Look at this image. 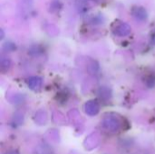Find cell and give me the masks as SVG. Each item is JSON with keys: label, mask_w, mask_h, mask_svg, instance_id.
I'll use <instances>...</instances> for the list:
<instances>
[{"label": "cell", "mask_w": 155, "mask_h": 154, "mask_svg": "<svg viewBox=\"0 0 155 154\" xmlns=\"http://www.w3.org/2000/svg\"><path fill=\"white\" fill-rule=\"evenodd\" d=\"M36 154H51V151L46 146H41L35 151Z\"/></svg>", "instance_id": "8"}, {"label": "cell", "mask_w": 155, "mask_h": 154, "mask_svg": "<svg viewBox=\"0 0 155 154\" xmlns=\"http://www.w3.org/2000/svg\"><path fill=\"white\" fill-rule=\"evenodd\" d=\"M6 154H18L16 152H8V153Z\"/></svg>", "instance_id": "11"}, {"label": "cell", "mask_w": 155, "mask_h": 154, "mask_svg": "<svg viewBox=\"0 0 155 154\" xmlns=\"http://www.w3.org/2000/svg\"><path fill=\"white\" fill-rule=\"evenodd\" d=\"M1 38H4V33H3V30H1Z\"/></svg>", "instance_id": "12"}, {"label": "cell", "mask_w": 155, "mask_h": 154, "mask_svg": "<svg viewBox=\"0 0 155 154\" xmlns=\"http://www.w3.org/2000/svg\"><path fill=\"white\" fill-rule=\"evenodd\" d=\"M99 95L101 98L109 99L111 97V91L107 87H101L99 89Z\"/></svg>", "instance_id": "6"}, {"label": "cell", "mask_w": 155, "mask_h": 154, "mask_svg": "<svg viewBox=\"0 0 155 154\" xmlns=\"http://www.w3.org/2000/svg\"><path fill=\"white\" fill-rule=\"evenodd\" d=\"M11 63H10V60L8 58H5V57H2L1 59V68L3 71H5L9 68Z\"/></svg>", "instance_id": "7"}, {"label": "cell", "mask_w": 155, "mask_h": 154, "mask_svg": "<svg viewBox=\"0 0 155 154\" xmlns=\"http://www.w3.org/2000/svg\"><path fill=\"white\" fill-rule=\"evenodd\" d=\"M151 41H152V43L155 44V30L153 31V33L152 34V38H151Z\"/></svg>", "instance_id": "10"}, {"label": "cell", "mask_w": 155, "mask_h": 154, "mask_svg": "<svg viewBox=\"0 0 155 154\" xmlns=\"http://www.w3.org/2000/svg\"><path fill=\"white\" fill-rule=\"evenodd\" d=\"M43 81L42 78L38 76H32L27 80V84L30 89L32 90H38L42 86Z\"/></svg>", "instance_id": "5"}, {"label": "cell", "mask_w": 155, "mask_h": 154, "mask_svg": "<svg viewBox=\"0 0 155 154\" xmlns=\"http://www.w3.org/2000/svg\"><path fill=\"white\" fill-rule=\"evenodd\" d=\"M132 31L131 26L126 24V23H120L117 24L114 29V34H116L117 36H121V37H124L130 34Z\"/></svg>", "instance_id": "1"}, {"label": "cell", "mask_w": 155, "mask_h": 154, "mask_svg": "<svg viewBox=\"0 0 155 154\" xmlns=\"http://www.w3.org/2000/svg\"><path fill=\"white\" fill-rule=\"evenodd\" d=\"M103 125L104 127L110 131V132H116L119 130L120 128V123L117 119H115L114 117H106L104 122H103Z\"/></svg>", "instance_id": "2"}, {"label": "cell", "mask_w": 155, "mask_h": 154, "mask_svg": "<svg viewBox=\"0 0 155 154\" xmlns=\"http://www.w3.org/2000/svg\"><path fill=\"white\" fill-rule=\"evenodd\" d=\"M15 48V44H12V43H6V44L4 45V49H5V51H7V52L13 51Z\"/></svg>", "instance_id": "9"}, {"label": "cell", "mask_w": 155, "mask_h": 154, "mask_svg": "<svg viewBox=\"0 0 155 154\" xmlns=\"http://www.w3.org/2000/svg\"><path fill=\"white\" fill-rule=\"evenodd\" d=\"M132 15H134V17L138 20V21H145L148 17V14L147 11L144 7L142 6H136L134 7L132 10Z\"/></svg>", "instance_id": "4"}, {"label": "cell", "mask_w": 155, "mask_h": 154, "mask_svg": "<svg viewBox=\"0 0 155 154\" xmlns=\"http://www.w3.org/2000/svg\"><path fill=\"white\" fill-rule=\"evenodd\" d=\"M100 110V106L98 104V103L96 101H88L85 104H84V112L91 116L96 115L99 113Z\"/></svg>", "instance_id": "3"}]
</instances>
